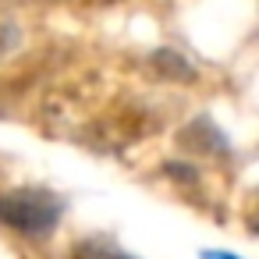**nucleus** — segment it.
<instances>
[{"mask_svg": "<svg viewBox=\"0 0 259 259\" xmlns=\"http://www.w3.org/2000/svg\"><path fill=\"white\" fill-rule=\"evenodd\" d=\"M0 224L25 234V238H50L61 224V202L43 188H11L0 192Z\"/></svg>", "mask_w": 259, "mask_h": 259, "instance_id": "1", "label": "nucleus"}, {"mask_svg": "<svg viewBox=\"0 0 259 259\" xmlns=\"http://www.w3.org/2000/svg\"><path fill=\"white\" fill-rule=\"evenodd\" d=\"M146 68H149V75L160 78V82H181V85L195 82V68L188 64V57H185L181 50H153V54L146 57Z\"/></svg>", "mask_w": 259, "mask_h": 259, "instance_id": "2", "label": "nucleus"}, {"mask_svg": "<svg viewBox=\"0 0 259 259\" xmlns=\"http://www.w3.org/2000/svg\"><path fill=\"white\" fill-rule=\"evenodd\" d=\"M178 142H181L185 149H192V153H202V156H217V153L227 149V146H224V135H220L206 117H195L192 124H185V128L178 132Z\"/></svg>", "mask_w": 259, "mask_h": 259, "instance_id": "3", "label": "nucleus"}, {"mask_svg": "<svg viewBox=\"0 0 259 259\" xmlns=\"http://www.w3.org/2000/svg\"><path fill=\"white\" fill-rule=\"evenodd\" d=\"M18 43H22L18 25H15V22H0V61H4L8 54H15V50H18Z\"/></svg>", "mask_w": 259, "mask_h": 259, "instance_id": "4", "label": "nucleus"}, {"mask_svg": "<svg viewBox=\"0 0 259 259\" xmlns=\"http://www.w3.org/2000/svg\"><path fill=\"white\" fill-rule=\"evenodd\" d=\"M71 259H128V255H121V252H110V248H100V245H75L71 248Z\"/></svg>", "mask_w": 259, "mask_h": 259, "instance_id": "5", "label": "nucleus"}, {"mask_svg": "<svg viewBox=\"0 0 259 259\" xmlns=\"http://www.w3.org/2000/svg\"><path fill=\"white\" fill-rule=\"evenodd\" d=\"M202 259H238V255H231V252H217V248H209V252H202Z\"/></svg>", "mask_w": 259, "mask_h": 259, "instance_id": "6", "label": "nucleus"}]
</instances>
